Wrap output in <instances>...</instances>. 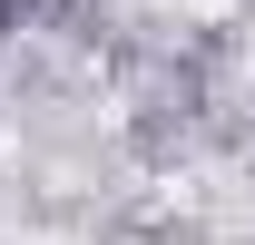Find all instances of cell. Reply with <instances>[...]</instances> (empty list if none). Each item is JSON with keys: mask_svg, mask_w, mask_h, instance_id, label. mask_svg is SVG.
Segmentation results:
<instances>
[{"mask_svg": "<svg viewBox=\"0 0 255 245\" xmlns=\"http://www.w3.org/2000/svg\"><path fill=\"white\" fill-rule=\"evenodd\" d=\"M0 30H10V0H0Z\"/></svg>", "mask_w": 255, "mask_h": 245, "instance_id": "6da1fadb", "label": "cell"}]
</instances>
